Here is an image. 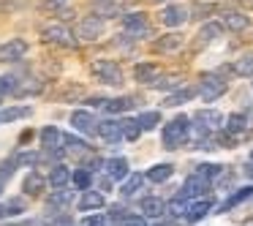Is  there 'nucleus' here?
Listing matches in <instances>:
<instances>
[{"mask_svg":"<svg viewBox=\"0 0 253 226\" xmlns=\"http://www.w3.org/2000/svg\"><path fill=\"white\" fill-rule=\"evenodd\" d=\"M188 136H191V120H188L185 115L174 117L171 123H166V126H164V147L166 150L182 147V144L188 142Z\"/></svg>","mask_w":253,"mask_h":226,"instance_id":"f257e3e1","label":"nucleus"},{"mask_svg":"<svg viewBox=\"0 0 253 226\" xmlns=\"http://www.w3.org/2000/svg\"><path fill=\"white\" fill-rule=\"evenodd\" d=\"M196 93L202 95V101H207V104H212L215 98H220V95L226 93V79L218 77V74H204L202 82H199Z\"/></svg>","mask_w":253,"mask_h":226,"instance_id":"f03ea898","label":"nucleus"},{"mask_svg":"<svg viewBox=\"0 0 253 226\" xmlns=\"http://www.w3.org/2000/svg\"><path fill=\"white\" fill-rule=\"evenodd\" d=\"M90 71H93L95 79H101L104 85H123V71L120 66H117L115 60H93V66H90Z\"/></svg>","mask_w":253,"mask_h":226,"instance_id":"7ed1b4c3","label":"nucleus"},{"mask_svg":"<svg viewBox=\"0 0 253 226\" xmlns=\"http://www.w3.org/2000/svg\"><path fill=\"white\" fill-rule=\"evenodd\" d=\"M41 39L49 41V44H57V46H77V39H74V33H71V30H68L63 22L46 25V28L41 30Z\"/></svg>","mask_w":253,"mask_h":226,"instance_id":"20e7f679","label":"nucleus"},{"mask_svg":"<svg viewBox=\"0 0 253 226\" xmlns=\"http://www.w3.org/2000/svg\"><path fill=\"white\" fill-rule=\"evenodd\" d=\"M123 28H126V33L133 36V39H144V36L150 33V22H147V17H144L142 11L126 14V17H123Z\"/></svg>","mask_w":253,"mask_h":226,"instance_id":"39448f33","label":"nucleus"},{"mask_svg":"<svg viewBox=\"0 0 253 226\" xmlns=\"http://www.w3.org/2000/svg\"><path fill=\"white\" fill-rule=\"evenodd\" d=\"M71 126L77 128L79 134H84V136H95L98 134V123H95V117H93V112H87V109H77L71 115Z\"/></svg>","mask_w":253,"mask_h":226,"instance_id":"423d86ee","label":"nucleus"},{"mask_svg":"<svg viewBox=\"0 0 253 226\" xmlns=\"http://www.w3.org/2000/svg\"><path fill=\"white\" fill-rule=\"evenodd\" d=\"M193 123H196L199 128H204V131L215 134V131L223 128V115L215 112V109H199L196 115H193Z\"/></svg>","mask_w":253,"mask_h":226,"instance_id":"0eeeda50","label":"nucleus"},{"mask_svg":"<svg viewBox=\"0 0 253 226\" xmlns=\"http://www.w3.org/2000/svg\"><path fill=\"white\" fill-rule=\"evenodd\" d=\"M101 33H104V19H98V17H87L77 25L79 41H95V39H101Z\"/></svg>","mask_w":253,"mask_h":226,"instance_id":"6e6552de","label":"nucleus"},{"mask_svg":"<svg viewBox=\"0 0 253 226\" xmlns=\"http://www.w3.org/2000/svg\"><path fill=\"white\" fill-rule=\"evenodd\" d=\"M28 52V44L22 39H11L6 44H0V63H17Z\"/></svg>","mask_w":253,"mask_h":226,"instance_id":"1a4fd4ad","label":"nucleus"},{"mask_svg":"<svg viewBox=\"0 0 253 226\" xmlns=\"http://www.w3.org/2000/svg\"><path fill=\"white\" fill-rule=\"evenodd\" d=\"M220 25H223L226 30L240 33V30H245L248 25H251V17H248L245 11H234V8H229V11L220 14Z\"/></svg>","mask_w":253,"mask_h":226,"instance_id":"9d476101","label":"nucleus"},{"mask_svg":"<svg viewBox=\"0 0 253 226\" xmlns=\"http://www.w3.org/2000/svg\"><path fill=\"white\" fill-rule=\"evenodd\" d=\"M185 19H188V8L180 6V3H171V6H166L164 11H161V22H164L166 28H180Z\"/></svg>","mask_w":253,"mask_h":226,"instance_id":"9b49d317","label":"nucleus"},{"mask_svg":"<svg viewBox=\"0 0 253 226\" xmlns=\"http://www.w3.org/2000/svg\"><path fill=\"white\" fill-rule=\"evenodd\" d=\"M98 136L106 139L109 144H117L123 139V128H120V120H112V117H106V120L98 123Z\"/></svg>","mask_w":253,"mask_h":226,"instance_id":"f8f14e48","label":"nucleus"},{"mask_svg":"<svg viewBox=\"0 0 253 226\" xmlns=\"http://www.w3.org/2000/svg\"><path fill=\"white\" fill-rule=\"evenodd\" d=\"M210 188V180H204V177H199V175H191L185 180V185H182V191H180V196L182 199H193V196H202L204 191Z\"/></svg>","mask_w":253,"mask_h":226,"instance_id":"ddd939ff","label":"nucleus"},{"mask_svg":"<svg viewBox=\"0 0 253 226\" xmlns=\"http://www.w3.org/2000/svg\"><path fill=\"white\" fill-rule=\"evenodd\" d=\"M46 188V177H41V172H28L22 180V191L28 196H41V191Z\"/></svg>","mask_w":253,"mask_h":226,"instance_id":"4468645a","label":"nucleus"},{"mask_svg":"<svg viewBox=\"0 0 253 226\" xmlns=\"http://www.w3.org/2000/svg\"><path fill=\"white\" fill-rule=\"evenodd\" d=\"M210 210H212V202H210V199H199V202H193L185 207V221L188 224H199Z\"/></svg>","mask_w":253,"mask_h":226,"instance_id":"2eb2a0df","label":"nucleus"},{"mask_svg":"<svg viewBox=\"0 0 253 226\" xmlns=\"http://www.w3.org/2000/svg\"><path fill=\"white\" fill-rule=\"evenodd\" d=\"M106 204V196L101 191H84L82 199H79V210L82 213H90V210H101Z\"/></svg>","mask_w":253,"mask_h":226,"instance_id":"dca6fc26","label":"nucleus"},{"mask_svg":"<svg viewBox=\"0 0 253 226\" xmlns=\"http://www.w3.org/2000/svg\"><path fill=\"white\" fill-rule=\"evenodd\" d=\"M93 14L98 19H115V17H123V6L120 3H109V0H98L93 6Z\"/></svg>","mask_w":253,"mask_h":226,"instance_id":"f3484780","label":"nucleus"},{"mask_svg":"<svg viewBox=\"0 0 253 226\" xmlns=\"http://www.w3.org/2000/svg\"><path fill=\"white\" fill-rule=\"evenodd\" d=\"M104 169H106V177H109V180H126L128 177V161L126 158H109L104 164Z\"/></svg>","mask_w":253,"mask_h":226,"instance_id":"a211bd4d","label":"nucleus"},{"mask_svg":"<svg viewBox=\"0 0 253 226\" xmlns=\"http://www.w3.org/2000/svg\"><path fill=\"white\" fill-rule=\"evenodd\" d=\"M136 106V98H131V95H123V98H106L104 101V109L109 112V115H120V112H128Z\"/></svg>","mask_w":253,"mask_h":226,"instance_id":"6ab92c4d","label":"nucleus"},{"mask_svg":"<svg viewBox=\"0 0 253 226\" xmlns=\"http://www.w3.org/2000/svg\"><path fill=\"white\" fill-rule=\"evenodd\" d=\"M63 144V131L55 126H46L44 131H41V147L44 150H57Z\"/></svg>","mask_w":253,"mask_h":226,"instance_id":"aec40b11","label":"nucleus"},{"mask_svg":"<svg viewBox=\"0 0 253 226\" xmlns=\"http://www.w3.org/2000/svg\"><path fill=\"white\" fill-rule=\"evenodd\" d=\"M41 90H44V82H39V79H19L14 95L17 98H28V95H39Z\"/></svg>","mask_w":253,"mask_h":226,"instance_id":"412c9836","label":"nucleus"},{"mask_svg":"<svg viewBox=\"0 0 253 226\" xmlns=\"http://www.w3.org/2000/svg\"><path fill=\"white\" fill-rule=\"evenodd\" d=\"M245 128H248V117L242 115V112H234V115H229L223 131L231 134V136H242V134H245Z\"/></svg>","mask_w":253,"mask_h":226,"instance_id":"4be33fe9","label":"nucleus"},{"mask_svg":"<svg viewBox=\"0 0 253 226\" xmlns=\"http://www.w3.org/2000/svg\"><path fill=\"white\" fill-rule=\"evenodd\" d=\"M180 46H182V36L180 33H166L153 44V49L155 52H174V49H180Z\"/></svg>","mask_w":253,"mask_h":226,"instance_id":"5701e85b","label":"nucleus"},{"mask_svg":"<svg viewBox=\"0 0 253 226\" xmlns=\"http://www.w3.org/2000/svg\"><path fill=\"white\" fill-rule=\"evenodd\" d=\"M142 213L150 215V218H161L166 213V202L158 196H147V199H142Z\"/></svg>","mask_w":253,"mask_h":226,"instance_id":"b1692460","label":"nucleus"},{"mask_svg":"<svg viewBox=\"0 0 253 226\" xmlns=\"http://www.w3.org/2000/svg\"><path fill=\"white\" fill-rule=\"evenodd\" d=\"M155 77H158V66H155V63H139V66L133 68V79L142 82V85H150Z\"/></svg>","mask_w":253,"mask_h":226,"instance_id":"393cba45","label":"nucleus"},{"mask_svg":"<svg viewBox=\"0 0 253 226\" xmlns=\"http://www.w3.org/2000/svg\"><path fill=\"white\" fill-rule=\"evenodd\" d=\"M251 196H253V188H251V185L240 188V191H234V193H231V196L226 199L223 204H220V213H229V210H234L237 204H242L245 199H251Z\"/></svg>","mask_w":253,"mask_h":226,"instance_id":"a878e982","label":"nucleus"},{"mask_svg":"<svg viewBox=\"0 0 253 226\" xmlns=\"http://www.w3.org/2000/svg\"><path fill=\"white\" fill-rule=\"evenodd\" d=\"M180 85H182L180 74H164V77H155L153 82H150V88H155V90H177Z\"/></svg>","mask_w":253,"mask_h":226,"instance_id":"bb28decb","label":"nucleus"},{"mask_svg":"<svg viewBox=\"0 0 253 226\" xmlns=\"http://www.w3.org/2000/svg\"><path fill=\"white\" fill-rule=\"evenodd\" d=\"M68 182H71V172H68V166H63V164H55V166H52L49 185H52V188H66Z\"/></svg>","mask_w":253,"mask_h":226,"instance_id":"cd10ccee","label":"nucleus"},{"mask_svg":"<svg viewBox=\"0 0 253 226\" xmlns=\"http://www.w3.org/2000/svg\"><path fill=\"white\" fill-rule=\"evenodd\" d=\"M171 175H174V166H171V164H155L153 169L144 175V180H150V182H164V180H169Z\"/></svg>","mask_w":253,"mask_h":226,"instance_id":"c85d7f7f","label":"nucleus"},{"mask_svg":"<svg viewBox=\"0 0 253 226\" xmlns=\"http://www.w3.org/2000/svg\"><path fill=\"white\" fill-rule=\"evenodd\" d=\"M220 33H223V25L220 22H207L199 30V44H210V41L220 39Z\"/></svg>","mask_w":253,"mask_h":226,"instance_id":"c756f323","label":"nucleus"},{"mask_svg":"<svg viewBox=\"0 0 253 226\" xmlns=\"http://www.w3.org/2000/svg\"><path fill=\"white\" fill-rule=\"evenodd\" d=\"M120 128H123V139H128V142H136V139L142 136V126H139V120L126 117V120H120Z\"/></svg>","mask_w":253,"mask_h":226,"instance_id":"7c9ffc66","label":"nucleus"},{"mask_svg":"<svg viewBox=\"0 0 253 226\" xmlns=\"http://www.w3.org/2000/svg\"><path fill=\"white\" fill-rule=\"evenodd\" d=\"M33 109L30 106H11V109H3L0 112V123H11V120H19V117H30Z\"/></svg>","mask_w":253,"mask_h":226,"instance_id":"2f4dec72","label":"nucleus"},{"mask_svg":"<svg viewBox=\"0 0 253 226\" xmlns=\"http://www.w3.org/2000/svg\"><path fill=\"white\" fill-rule=\"evenodd\" d=\"M74 202V193L68 188H55V193L49 196V207H68Z\"/></svg>","mask_w":253,"mask_h":226,"instance_id":"473e14b6","label":"nucleus"},{"mask_svg":"<svg viewBox=\"0 0 253 226\" xmlns=\"http://www.w3.org/2000/svg\"><path fill=\"white\" fill-rule=\"evenodd\" d=\"M14 158H17V166H36V164L44 161V153H39V150H28V153H17Z\"/></svg>","mask_w":253,"mask_h":226,"instance_id":"72a5a7b5","label":"nucleus"},{"mask_svg":"<svg viewBox=\"0 0 253 226\" xmlns=\"http://www.w3.org/2000/svg\"><path fill=\"white\" fill-rule=\"evenodd\" d=\"M193 95H196V90L193 88H185V90H177V93H171L169 98L164 101L166 106H180V104H185V101H191Z\"/></svg>","mask_w":253,"mask_h":226,"instance_id":"f704fd0d","label":"nucleus"},{"mask_svg":"<svg viewBox=\"0 0 253 226\" xmlns=\"http://www.w3.org/2000/svg\"><path fill=\"white\" fill-rule=\"evenodd\" d=\"M142 182H144V175H128L126 182H123V188H120V193L123 196H131V193H136L139 188H142Z\"/></svg>","mask_w":253,"mask_h":226,"instance_id":"c9c22d12","label":"nucleus"},{"mask_svg":"<svg viewBox=\"0 0 253 226\" xmlns=\"http://www.w3.org/2000/svg\"><path fill=\"white\" fill-rule=\"evenodd\" d=\"M136 120H139V126H142V131H153L161 123V112H142Z\"/></svg>","mask_w":253,"mask_h":226,"instance_id":"e433bc0d","label":"nucleus"},{"mask_svg":"<svg viewBox=\"0 0 253 226\" xmlns=\"http://www.w3.org/2000/svg\"><path fill=\"white\" fill-rule=\"evenodd\" d=\"M231 71L237 74V77H253V55L242 57V60H237L234 66H231Z\"/></svg>","mask_w":253,"mask_h":226,"instance_id":"4c0bfd02","label":"nucleus"},{"mask_svg":"<svg viewBox=\"0 0 253 226\" xmlns=\"http://www.w3.org/2000/svg\"><path fill=\"white\" fill-rule=\"evenodd\" d=\"M71 180H74V185H77L79 191H87L90 182H93V175H90L87 169H77V172L71 175Z\"/></svg>","mask_w":253,"mask_h":226,"instance_id":"58836bf2","label":"nucleus"},{"mask_svg":"<svg viewBox=\"0 0 253 226\" xmlns=\"http://www.w3.org/2000/svg\"><path fill=\"white\" fill-rule=\"evenodd\" d=\"M17 82H19V79L14 77V74H3V77H0V95H14Z\"/></svg>","mask_w":253,"mask_h":226,"instance_id":"ea45409f","label":"nucleus"},{"mask_svg":"<svg viewBox=\"0 0 253 226\" xmlns=\"http://www.w3.org/2000/svg\"><path fill=\"white\" fill-rule=\"evenodd\" d=\"M63 144H68V150H74V153H87V150H90L87 142H82V139L71 136V134H63Z\"/></svg>","mask_w":253,"mask_h":226,"instance_id":"a19ab883","label":"nucleus"},{"mask_svg":"<svg viewBox=\"0 0 253 226\" xmlns=\"http://www.w3.org/2000/svg\"><path fill=\"white\" fill-rule=\"evenodd\" d=\"M220 169L223 166H218V164H202V166H196V175L204 177V180H215L220 175Z\"/></svg>","mask_w":253,"mask_h":226,"instance_id":"79ce46f5","label":"nucleus"},{"mask_svg":"<svg viewBox=\"0 0 253 226\" xmlns=\"http://www.w3.org/2000/svg\"><path fill=\"white\" fill-rule=\"evenodd\" d=\"M185 202H188V199H182V196H180V193H177V196H174V199H171V202H169V204H166V210H169V213H171V215H182V213H185V207H188V204H185Z\"/></svg>","mask_w":253,"mask_h":226,"instance_id":"37998d69","label":"nucleus"},{"mask_svg":"<svg viewBox=\"0 0 253 226\" xmlns=\"http://www.w3.org/2000/svg\"><path fill=\"white\" fill-rule=\"evenodd\" d=\"M25 207H28V202L17 196L11 202H6V215H19V213H25Z\"/></svg>","mask_w":253,"mask_h":226,"instance_id":"c03bdc74","label":"nucleus"},{"mask_svg":"<svg viewBox=\"0 0 253 226\" xmlns=\"http://www.w3.org/2000/svg\"><path fill=\"white\" fill-rule=\"evenodd\" d=\"M44 226H74V221H71V215H63V213H57L55 218H49Z\"/></svg>","mask_w":253,"mask_h":226,"instance_id":"a18cd8bd","label":"nucleus"},{"mask_svg":"<svg viewBox=\"0 0 253 226\" xmlns=\"http://www.w3.org/2000/svg\"><path fill=\"white\" fill-rule=\"evenodd\" d=\"M215 11V6H210V3H196L193 6V17L196 19H202V14H212Z\"/></svg>","mask_w":253,"mask_h":226,"instance_id":"49530a36","label":"nucleus"},{"mask_svg":"<svg viewBox=\"0 0 253 226\" xmlns=\"http://www.w3.org/2000/svg\"><path fill=\"white\" fill-rule=\"evenodd\" d=\"M123 226H147V221H144V215H126Z\"/></svg>","mask_w":253,"mask_h":226,"instance_id":"de8ad7c7","label":"nucleus"},{"mask_svg":"<svg viewBox=\"0 0 253 226\" xmlns=\"http://www.w3.org/2000/svg\"><path fill=\"white\" fill-rule=\"evenodd\" d=\"M82 226H104V215H87L82 221Z\"/></svg>","mask_w":253,"mask_h":226,"instance_id":"09e8293b","label":"nucleus"},{"mask_svg":"<svg viewBox=\"0 0 253 226\" xmlns=\"http://www.w3.org/2000/svg\"><path fill=\"white\" fill-rule=\"evenodd\" d=\"M101 191H112V180H109V177H104V180H101Z\"/></svg>","mask_w":253,"mask_h":226,"instance_id":"8fccbe9b","label":"nucleus"},{"mask_svg":"<svg viewBox=\"0 0 253 226\" xmlns=\"http://www.w3.org/2000/svg\"><path fill=\"white\" fill-rule=\"evenodd\" d=\"M68 0H49V6H55V8H60V6H66Z\"/></svg>","mask_w":253,"mask_h":226,"instance_id":"3c124183","label":"nucleus"},{"mask_svg":"<svg viewBox=\"0 0 253 226\" xmlns=\"http://www.w3.org/2000/svg\"><path fill=\"white\" fill-rule=\"evenodd\" d=\"M155 226H177L174 221H161V224H155Z\"/></svg>","mask_w":253,"mask_h":226,"instance_id":"603ef678","label":"nucleus"},{"mask_svg":"<svg viewBox=\"0 0 253 226\" xmlns=\"http://www.w3.org/2000/svg\"><path fill=\"white\" fill-rule=\"evenodd\" d=\"M6 182H8V180H3V177H0V193H3V188H6Z\"/></svg>","mask_w":253,"mask_h":226,"instance_id":"864d4df0","label":"nucleus"},{"mask_svg":"<svg viewBox=\"0 0 253 226\" xmlns=\"http://www.w3.org/2000/svg\"><path fill=\"white\" fill-rule=\"evenodd\" d=\"M251 164H253V150H251Z\"/></svg>","mask_w":253,"mask_h":226,"instance_id":"5fc2aeb1","label":"nucleus"},{"mask_svg":"<svg viewBox=\"0 0 253 226\" xmlns=\"http://www.w3.org/2000/svg\"><path fill=\"white\" fill-rule=\"evenodd\" d=\"M3 226H14V224H3Z\"/></svg>","mask_w":253,"mask_h":226,"instance_id":"6e6d98bb","label":"nucleus"},{"mask_svg":"<svg viewBox=\"0 0 253 226\" xmlns=\"http://www.w3.org/2000/svg\"><path fill=\"white\" fill-rule=\"evenodd\" d=\"M155 3H164V0H155Z\"/></svg>","mask_w":253,"mask_h":226,"instance_id":"4d7b16f0","label":"nucleus"},{"mask_svg":"<svg viewBox=\"0 0 253 226\" xmlns=\"http://www.w3.org/2000/svg\"><path fill=\"white\" fill-rule=\"evenodd\" d=\"M0 101H3V95H0Z\"/></svg>","mask_w":253,"mask_h":226,"instance_id":"13d9d810","label":"nucleus"}]
</instances>
